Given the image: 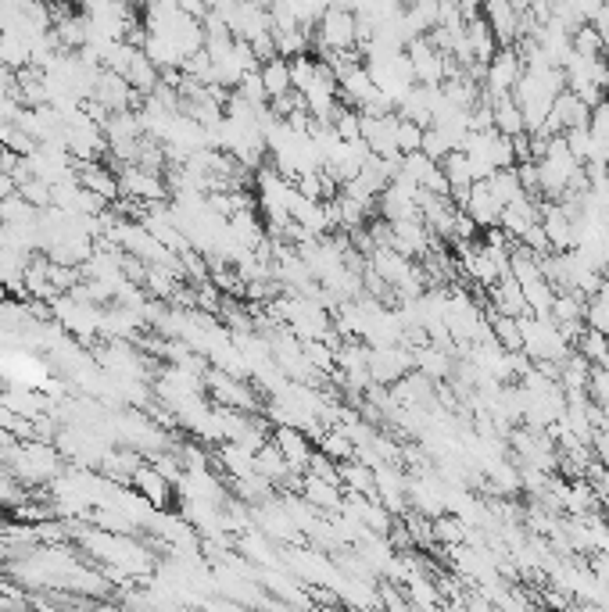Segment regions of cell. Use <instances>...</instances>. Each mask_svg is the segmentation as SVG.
Listing matches in <instances>:
<instances>
[{
    "instance_id": "277c9868",
    "label": "cell",
    "mask_w": 609,
    "mask_h": 612,
    "mask_svg": "<svg viewBox=\"0 0 609 612\" xmlns=\"http://www.w3.org/2000/svg\"><path fill=\"white\" fill-rule=\"evenodd\" d=\"M405 58H409L416 83L441 86L448 79V65H452V58H448V54H441L438 47L427 40V36H412V40L405 43Z\"/></svg>"
},
{
    "instance_id": "5bb4252c",
    "label": "cell",
    "mask_w": 609,
    "mask_h": 612,
    "mask_svg": "<svg viewBox=\"0 0 609 612\" xmlns=\"http://www.w3.org/2000/svg\"><path fill=\"white\" fill-rule=\"evenodd\" d=\"M273 444L280 451H284V459L291 462L294 473H305V466H309L312 459V437L301 430V426H276V434H273Z\"/></svg>"
},
{
    "instance_id": "d6986e66",
    "label": "cell",
    "mask_w": 609,
    "mask_h": 612,
    "mask_svg": "<svg viewBox=\"0 0 609 612\" xmlns=\"http://www.w3.org/2000/svg\"><path fill=\"white\" fill-rule=\"evenodd\" d=\"M463 212H470V219L481 226V230H488V226H498V219H502V204L495 201V194L488 190V183L484 179H477L470 187V201H466Z\"/></svg>"
},
{
    "instance_id": "4fadbf2b",
    "label": "cell",
    "mask_w": 609,
    "mask_h": 612,
    "mask_svg": "<svg viewBox=\"0 0 609 612\" xmlns=\"http://www.w3.org/2000/svg\"><path fill=\"white\" fill-rule=\"evenodd\" d=\"M538 219H541V201H538V197H531V194H520L516 201H509L506 208H502V219H498V226H502L509 237L520 240Z\"/></svg>"
},
{
    "instance_id": "8992f818",
    "label": "cell",
    "mask_w": 609,
    "mask_h": 612,
    "mask_svg": "<svg viewBox=\"0 0 609 612\" xmlns=\"http://www.w3.org/2000/svg\"><path fill=\"white\" fill-rule=\"evenodd\" d=\"M205 391L212 394L215 405L226 408H241V412H258V398L251 391V383L241 380V376H230L223 369H208L205 373Z\"/></svg>"
},
{
    "instance_id": "cb8c5ba5",
    "label": "cell",
    "mask_w": 609,
    "mask_h": 612,
    "mask_svg": "<svg viewBox=\"0 0 609 612\" xmlns=\"http://www.w3.org/2000/svg\"><path fill=\"white\" fill-rule=\"evenodd\" d=\"M258 72H262V83H266V94H269V101L273 97H284V94H291L294 90V79H291V58H269V61H262L258 65Z\"/></svg>"
},
{
    "instance_id": "30bf717a",
    "label": "cell",
    "mask_w": 609,
    "mask_h": 612,
    "mask_svg": "<svg viewBox=\"0 0 609 612\" xmlns=\"http://www.w3.org/2000/svg\"><path fill=\"white\" fill-rule=\"evenodd\" d=\"M541 226L549 233V244L552 251H570L577 244V222L563 212V204L559 201H541Z\"/></svg>"
},
{
    "instance_id": "603a6c76",
    "label": "cell",
    "mask_w": 609,
    "mask_h": 612,
    "mask_svg": "<svg viewBox=\"0 0 609 612\" xmlns=\"http://www.w3.org/2000/svg\"><path fill=\"white\" fill-rule=\"evenodd\" d=\"M215 462L230 473V480H241V476H251L255 473V451L244 448L237 441H223L219 451H215Z\"/></svg>"
},
{
    "instance_id": "7a4b0ae2",
    "label": "cell",
    "mask_w": 609,
    "mask_h": 612,
    "mask_svg": "<svg viewBox=\"0 0 609 612\" xmlns=\"http://www.w3.org/2000/svg\"><path fill=\"white\" fill-rule=\"evenodd\" d=\"M316 43L323 54H341L359 47V18L352 8L330 4L316 22Z\"/></svg>"
},
{
    "instance_id": "ee69618b",
    "label": "cell",
    "mask_w": 609,
    "mask_h": 612,
    "mask_svg": "<svg viewBox=\"0 0 609 612\" xmlns=\"http://www.w3.org/2000/svg\"><path fill=\"white\" fill-rule=\"evenodd\" d=\"M520 244L531 247V251H534V255H538V258H541V255H549V251H552L549 233H545V226H541V222H534L531 230H527L524 237H520Z\"/></svg>"
},
{
    "instance_id": "f35d334b",
    "label": "cell",
    "mask_w": 609,
    "mask_h": 612,
    "mask_svg": "<svg viewBox=\"0 0 609 612\" xmlns=\"http://www.w3.org/2000/svg\"><path fill=\"white\" fill-rule=\"evenodd\" d=\"M420 151L427 154V158H434V162H445V154L452 151V144H448V136L441 133L438 126H427V129H423Z\"/></svg>"
},
{
    "instance_id": "f6af8a7d",
    "label": "cell",
    "mask_w": 609,
    "mask_h": 612,
    "mask_svg": "<svg viewBox=\"0 0 609 612\" xmlns=\"http://www.w3.org/2000/svg\"><path fill=\"white\" fill-rule=\"evenodd\" d=\"M592 444H595V451H599V462L609 469V426H602V430H595Z\"/></svg>"
},
{
    "instance_id": "9a60e30c",
    "label": "cell",
    "mask_w": 609,
    "mask_h": 612,
    "mask_svg": "<svg viewBox=\"0 0 609 612\" xmlns=\"http://www.w3.org/2000/svg\"><path fill=\"white\" fill-rule=\"evenodd\" d=\"M412 366L420 369L423 376H430V380H448V376L455 373V358L448 348H441V344H420V348H412Z\"/></svg>"
},
{
    "instance_id": "74e56055",
    "label": "cell",
    "mask_w": 609,
    "mask_h": 612,
    "mask_svg": "<svg viewBox=\"0 0 609 612\" xmlns=\"http://www.w3.org/2000/svg\"><path fill=\"white\" fill-rule=\"evenodd\" d=\"M287 8L294 11V18H298L301 26H316L319 22V15H323L326 8H330V4H326V0H284Z\"/></svg>"
},
{
    "instance_id": "4316f807",
    "label": "cell",
    "mask_w": 609,
    "mask_h": 612,
    "mask_svg": "<svg viewBox=\"0 0 609 612\" xmlns=\"http://www.w3.org/2000/svg\"><path fill=\"white\" fill-rule=\"evenodd\" d=\"M337 469H341L344 491H359V494H369V498H377V476H373V466L344 459V462H337Z\"/></svg>"
},
{
    "instance_id": "3957f363",
    "label": "cell",
    "mask_w": 609,
    "mask_h": 612,
    "mask_svg": "<svg viewBox=\"0 0 609 612\" xmlns=\"http://www.w3.org/2000/svg\"><path fill=\"white\" fill-rule=\"evenodd\" d=\"M51 312L65 333H72L76 340H94L101 337V305H90V301H79L72 294H58L51 301Z\"/></svg>"
},
{
    "instance_id": "d590c367",
    "label": "cell",
    "mask_w": 609,
    "mask_h": 612,
    "mask_svg": "<svg viewBox=\"0 0 609 612\" xmlns=\"http://www.w3.org/2000/svg\"><path fill=\"white\" fill-rule=\"evenodd\" d=\"M567 147H570V154H574L577 162H592L595 158V133L588 126H574V129H567Z\"/></svg>"
},
{
    "instance_id": "8d00e7d4",
    "label": "cell",
    "mask_w": 609,
    "mask_h": 612,
    "mask_svg": "<svg viewBox=\"0 0 609 612\" xmlns=\"http://www.w3.org/2000/svg\"><path fill=\"white\" fill-rule=\"evenodd\" d=\"M26 498H29L26 484H22L15 473H4V469H0V505L8 509V505H22Z\"/></svg>"
},
{
    "instance_id": "9c48e42d",
    "label": "cell",
    "mask_w": 609,
    "mask_h": 612,
    "mask_svg": "<svg viewBox=\"0 0 609 612\" xmlns=\"http://www.w3.org/2000/svg\"><path fill=\"white\" fill-rule=\"evenodd\" d=\"M484 22L491 26V33H495L498 47H509V43H516L520 36H524V18L527 11L513 8L509 0H484Z\"/></svg>"
},
{
    "instance_id": "7402d4cb",
    "label": "cell",
    "mask_w": 609,
    "mask_h": 612,
    "mask_svg": "<svg viewBox=\"0 0 609 612\" xmlns=\"http://www.w3.org/2000/svg\"><path fill=\"white\" fill-rule=\"evenodd\" d=\"M466 43H470V54H473V65H488L498 51V40L491 33V26L484 22V15H473L466 18Z\"/></svg>"
},
{
    "instance_id": "bcb514c9",
    "label": "cell",
    "mask_w": 609,
    "mask_h": 612,
    "mask_svg": "<svg viewBox=\"0 0 609 612\" xmlns=\"http://www.w3.org/2000/svg\"><path fill=\"white\" fill-rule=\"evenodd\" d=\"M18 190V183H15V176H11V172H4L0 169V201H4V197H11Z\"/></svg>"
},
{
    "instance_id": "ac0fdd59",
    "label": "cell",
    "mask_w": 609,
    "mask_h": 612,
    "mask_svg": "<svg viewBox=\"0 0 609 612\" xmlns=\"http://www.w3.org/2000/svg\"><path fill=\"white\" fill-rule=\"evenodd\" d=\"M76 176L86 190H94L97 197L112 204L119 201V176L112 169H104L101 162H76Z\"/></svg>"
},
{
    "instance_id": "60d3db41",
    "label": "cell",
    "mask_w": 609,
    "mask_h": 612,
    "mask_svg": "<svg viewBox=\"0 0 609 612\" xmlns=\"http://www.w3.org/2000/svg\"><path fill=\"white\" fill-rule=\"evenodd\" d=\"M588 398L595 405L609 408V366H592V373H588Z\"/></svg>"
},
{
    "instance_id": "44dd1931",
    "label": "cell",
    "mask_w": 609,
    "mask_h": 612,
    "mask_svg": "<svg viewBox=\"0 0 609 612\" xmlns=\"http://www.w3.org/2000/svg\"><path fill=\"white\" fill-rule=\"evenodd\" d=\"M409 265H412V258H405L398 247H373V251H369V269L377 272L387 287H395L405 272H409Z\"/></svg>"
},
{
    "instance_id": "7bdbcfd3",
    "label": "cell",
    "mask_w": 609,
    "mask_h": 612,
    "mask_svg": "<svg viewBox=\"0 0 609 612\" xmlns=\"http://www.w3.org/2000/svg\"><path fill=\"white\" fill-rule=\"evenodd\" d=\"M516 179H520V187H524V194L531 197H541V183H538V162H516Z\"/></svg>"
},
{
    "instance_id": "ba28073f",
    "label": "cell",
    "mask_w": 609,
    "mask_h": 612,
    "mask_svg": "<svg viewBox=\"0 0 609 612\" xmlns=\"http://www.w3.org/2000/svg\"><path fill=\"white\" fill-rule=\"evenodd\" d=\"M412 366V351L405 348V344H387V348H369V376H373V383H384V387H391V383L402 380Z\"/></svg>"
},
{
    "instance_id": "83f0119b",
    "label": "cell",
    "mask_w": 609,
    "mask_h": 612,
    "mask_svg": "<svg viewBox=\"0 0 609 612\" xmlns=\"http://www.w3.org/2000/svg\"><path fill=\"white\" fill-rule=\"evenodd\" d=\"M488 323H491V337L502 344L506 351H524V333H520V315H502L488 308Z\"/></svg>"
},
{
    "instance_id": "ab89813d",
    "label": "cell",
    "mask_w": 609,
    "mask_h": 612,
    "mask_svg": "<svg viewBox=\"0 0 609 612\" xmlns=\"http://www.w3.org/2000/svg\"><path fill=\"white\" fill-rule=\"evenodd\" d=\"M237 94L244 97V101H251V104H269V94H266V83H262V72H248V76L241 79V83L233 86Z\"/></svg>"
},
{
    "instance_id": "d6a6232c",
    "label": "cell",
    "mask_w": 609,
    "mask_h": 612,
    "mask_svg": "<svg viewBox=\"0 0 609 612\" xmlns=\"http://www.w3.org/2000/svg\"><path fill=\"white\" fill-rule=\"evenodd\" d=\"M309 33H312V29H305V26L276 29V33H273L276 54H280V58H301V54H309Z\"/></svg>"
},
{
    "instance_id": "f546056e",
    "label": "cell",
    "mask_w": 609,
    "mask_h": 612,
    "mask_svg": "<svg viewBox=\"0 0 609 612\" xmlns=\"http://www.w3.org/2000/svg\"><path fill=\"white\" fill-rule=\"evenodd\" d=\"M430 527H434V541L452 548V544H463L466 541V519L455 516V512H438V516H430Z\"/></svg>"
},
{
    "instance_id": "52a82bcc",
    "label": "cell",
    "mask_w": 609,
    "mask_h": 612,
    "mask_svg": "<svg viewBox=\"0 0 609 612\" xmlns=\"http://www.w3.org/2000/svg\"><path fill=\"white\" fill-rule=\"evenodd\" d=\"M169 194V183H165L162 172H151L144 165H126L119 172V197L133 204H151V201H165Z\"/></svg>"
},
{
    "instance_id": "7c38bea8",
    "label": "cell",
    "mask_w": 609,
    "mask_h": 612,
    "mask_svg": "<svg viewBox=\"0 0 609 612\" xmlns=\"http://www.w3.org/2000/svg\"><path fill=\"white\" fill-rule=\"evenodd\" d=\"M395 226V244L405 258H412V262H423V258L430 255V230L423 219H398L391 222Z\"/></svg>"
},
{
    "instance_id": "d4e9b609",
    "label": "cell",
    "mask_w": 609,
    "mask_h": 612,
    "mask_svg": "<svg viewBox=\"0 0 609 612\" xmlns=\"http://www.w3.org/2000/svg\"><path fill=\"white\" fill-rule=\"evenodd\" d=\"M255 473H262L266 480H273V484L280 487V484L287 480V476L294 473V469H291V462L284 459V451L276 448L273 441H266L262 448L255 451Z\"/></svg>"
},
{
    "instance_id": "1f68e13d",
    "label": "cell",
    "mask_w": 609,
    "mask_h": 612,
    "mask_svg": "<svg viewBox=\"0 0 609 612\" xmlns=\"http://www.w3.org/2000/svg\"><path fill=\"white\" fill-rule=\"evenodd\" d=\"M273 480H266L262 473H251V476H241V480H233V491L241 498L244 505H262L273 498Z\"/></svg>"
},
{
    "instance_id": "c3c4849f",
    "label": "cell",
    "mask_w": 609,
    "mask_h": 612,
    "mask_svg": "<svg viewBox=\"0 0 609 612\" xmlns=\"http://www.w3.org/2000/svg\"><path fill=\"white\" fill-rule=\"evenodd\" d=\"M606 68H609V51H606Z\"/></svg>"
},
{
    "instance_id": "6da1fadb",
    "label": "cell",
    "mask_w": 609,
    "mask_h": 612,
    "mask_svg": "<svg viewBox=\"0 0 609 612\" xmlns=\"http://www.w3.org/2000/svg\"><path fill=\"white\" fill-rule=\"evenodd\" d=\"M8 466L26 487L51 484L54 476L61 473V451L43 441V437H29V441H15L8 448Z\"/></svg>"
},
{
    "instance_id": "f1b7e54d",
    "label": "cell",
    "mask_w": 609,
    "mask_h": 612,
    "mask_svg": "<svg viewBox=\"0 0 609 612\" xmlns=\"http://www.w3.org/2000/svg\"><path fill=\"white\" fill-rule=\"evenodd\" d=\"M574 351H581L592 366H609V333L606 330H595V326L584 323L581 337H577Z\"/></svg>"
},
{
    "instance_id": "8fae6325",
    "label": "cell",
    "mask_w": 609,
    "mask_h": 612,
    "mask_svg": "<svg viewBox=\"0 0 609 612\" xmlns=\"http://www.w3.org/2000/svg\"><path fill=\"white\" fill-rule=\"evenodd\" d=\"M298 494L309 505H316L319 512H326V516H337V512H341V502H344L341 484H337V480H323V476H316V473H301Z\"/></svg>"
},
{
    "instance_id": "484cf974",
    "label": "cell",
    "mask_w": 609,
    "mask_h": 612,
    "mask_svg": "<svg viewBox=\"0 0 609 612\" xmlns=\"http://www.w3.org/2000/svg\"><path fill=\"white\" fill-rule=\"evenodd\" d=\"M491 108H495V129H498V133H506V136L527 133L524 111H520V104H516L513 94L491 97Z\"/></svg>"
},
{
    "instance_id": "4dcf8cb0",
    "label": "cell",
    "mask_w": 609,
    "mask_h": 612,
    "mask_svg": "<svg viewBox=\"0 0 609 612\" xmlns=\"http://www.w3.org/2000/svg\"><path fill=\"white\" fill-rule=\"evenodd\" d=\"M241 552L248 555L251 562H258V566H284V559L273 552V537L255 534V530H248V534L241 537Z\"/></svg>"
},
{
    "instance_id": "2e32d148",
    "label": "cell",
    "mask_w": 609,
    "mask_h": 612,
    "mask_svg": "<svg viewBox=\"0 0 609 612\" xmlns=\"http://www.w3.org/2000/svg\"><path fill=\"white\" fill-rule=\"evenodd\" d=\"M133 487H137V491L144 494V498L155 505V509H169L172 498H176V484H172V480H165V476L158 473L155 462H151V466H140L137 473H133Z\"/></svg>"
},
{
    "instance_id": "b9f144b4",
    "label": "cell",
    "mask_w": 609,
    "mask_h": 612,
    "mask_svg": "<svg viewBox=\"0 0 609 612\" xmlns=\"http://www.w3.org/2000/svg\"><path fill=\"white\" fill-rule=\"evenodd\" d=\"M423 144V126L420 122H409L398 115V151L409 154V151H420Z\"/></svg>"
},
{
    "instance_id": "e575fe53",
    "label": "cell",
    "mask_w": 609,
    "mask_h": 612,
    "mask_svg": "<svg viewBox=\"0 0 609 612\" xmlns=\"http://www.w3.org/2000/svg\"><path fill=\"white\" fill-rule=\"evenodd\" d=\"M570 47H574V54H581V58H602L606 40H602V33L592 26V22H584V26H577L574 33H570Z\"/></svg>"
},
{
    "instance_id": "836d02e7",
    "label": "cell",
    "mask_w": 609,
    "mask_h": 612,
    "mask_svg": "<svg viewBox=\"0 0 609 612\" xmlns=\"http://www.w3.org/2000/svg\"><path fill=\"white\" fill-rule=\"evenodd\" d=\"M484 183H488V190L495 194V201L502 204V208H506L509 201H516V197L524 194L520 179H516V169H495L488 179H484Z\"/></svg>"
},
{
    "instance_id": "ffe728a7",
    "label": "cell",
    "mask_w": 609,
    "mask_h": 612,
    "mask_svg": "<svg viewBox=\"0 0 609 612\" xmlns=\"http://www.w3.org/2000/svg\"><path fill=\"white\" fill-rule=\"evenodd\" d=\"M140 451H133V448H126V444H115V448H108V455L101 459V473L104 476H112L115 484H133V473L140 469Z\"/></svg>"
},
{
    "instance_id": "5b68a950",
    "label": "cell",
    "mask_w": 609,
    "mask_h": 612,
    "mask_svg": "<svg viewBox=\"0 0 609 612\" xmlns=\"http://www.w3.org/2000/svg\"><path fill=\"white\" fill-rule=\"evenodd\" d=\"M520 76H524V58H520V51L509 43V47H498L495 58L488 61L484 79H481V90L488 97L513 94V86H516V79H520Z\"/></svg>"
},
{
    "instance_id": "e0dca14e",
    "label": "cell",
    "mask_w": 609,
    "mask_h": 612,
    "mask_svg": "<svg viewBox=\"0 0 609 612\" xmlns=\"http://www.w3.org/2000/svg\"><path fill=\"white\" fill-rule=\"evenodd\" d=\"M488 298H491V312H502V315H527V298H524V287L516 280L513 272H506L498 283L488 287Z\"/></svg>"
},
{
    "instance_id": "7dc6e473",
    "label": "cell",
    "mask_w": 609,
    "mask_h": 612,
    "mask_svg": "<svg viewBox=\"0 0 609 612\" xmlns=\"http://www.w3.org/2000/svg\"><path fill=\"white\" fill-rule=\"evenodd\" d=\"M459 8H463V15H466V18H473V15H477V11L484 8V0H459Z\"/></svg>"
}]
</instances>
